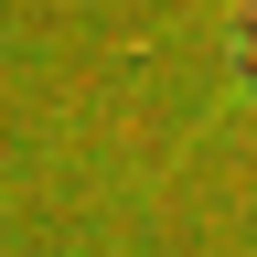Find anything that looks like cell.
Wrapping results in <instances>:
<instances>
[{
    "label": "cell",
    "instance_id": "6da1fadb",
    "mask_svg": "<svg viewBox=\"0 0 257 257\" xmlns=\"http://www.w3.org/2000/svg\"><path fill=\"white\" fill-rule=\"evenodd\" d=\"M214 54H225V86L257 107V0H214Z\"/></svg>",
    "mask_w": 257,
    "mask_h": 257
}]
</instances>
